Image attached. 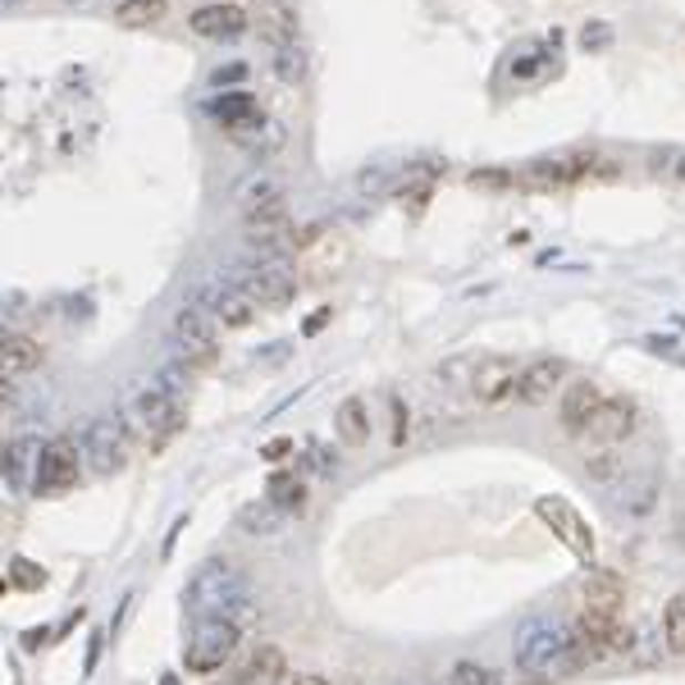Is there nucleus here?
<instances>
[{"label":"nucleus","mask_w":685,"mask_h":685,"mask_svg":"<svg viewBox=\"0 0 685 685\" xmlns=\"http://www.w3.org/2000/svg\"><path fill=\"white\" fill-rule=\"evenodd\" d=\"M247 599V576L234 566V562H206L193 581H187L183 590V607H187V617L193 622H215V617H228L234 607Z\"/></svg>","instance_id":"f257e3e1"},{"label":"nucleus","mask_w":685,"mask_h":685,"mask_svg":"<svg viewBox=\"0 0 685 685\" xmlns=\"http://www.w3.org/2000/svg\"><path fill=\"white\" fill-rule=\"evenodd\" d=\"M124 421H129V430H133L146 448H165V443L183 430V421H187V398L165 393L156 379H151V385H142V389L129 398Z\"/></svg>","instance_id":"f03ea898"},{"label":"nucleus","mask_w":685,"mask_h":685,"mask_svg":"<svg viewBox=\"0 0 685 685\" xmlns=\"http://www.w3.org/2000/svg\"><path fill=\"white\" fill-rule=\"evenodd\" d=\"M129 421L120 416H92L88 430H83V462L96 476H114L129 467Z\"/></svg>","instance_id":"7ed1b4c3"},{"label":"nucleus","mask_w":685,"mask_h":685,"mask_svg":"<svg viewBox=\"0 0 685 685\" xmlns=\"http://www.w3.org/2000/svg\"><path fill=\"white\" fill-rule=\"evenodd\" d=\"M566 644H571V631H562L553 622H525L512 644V663H517V672L540 676L553 663H566Z\"/></svg>","instance_id":"20e7f679"},{"label":"nucleus","mask_w":685,"mask_h":685,"mask_svg":"<svg viewBox=\"0 0 685 685\" xmlns=\"http://www.w3.org/2000/svg\"><path fill=\"white\" fill-rule=\"evenodd\" d=\"M215 316L206 311V307H183L178 316H174V352H178V361L187 366V370H206V366H215V357H219V343H215Z\"/></svg>","instance_id":"39448f33"},{"label":"nucleus","mask_w":685,"mask_h":685,"mask_svg":"<svg viewBox=\"0 0 685 685\" xmlns=\"http://www.w3.org/2000/svg\"><path fill=\"white\" fill-rule=\"evenodd\" d=\"M243 631L228 622V617H215V622H197V635L187 640L183 650V663L187 672H219L228 658H234Z\"/></svg>","instance_id":"423d86ee"},{"label":"nucleus","mask_w":685,"mask_h":685,"mask_svg":"<svg viewBox=\"0 0 685 685\" xmlns=\"http://www.w3.org/2000/svg\"><path fill=\"white\" fill-rule=\"evenodd\" d=\"M517 379H521V361L508 352H480L476 370H471V398L480 407H503L508 398H517Z\"/></svg>","instance_id":"0eeeda50"},{"label":"nucleus","mask_w":685,"mask_h":685,"mask_svg":"<svg viewBox=\"0 0 685 685\" xmlns=\"http://www.w3.org/2000/svg\"><path fill=\"white\" fill-rule=\"evenodd\" d=\"M243 219H247V238L260 243V247H279L284 234H288V202L279 187H256V193L247 197L243 206Z\"/></svg>","instance_id":"6e6552de"},{"label":"nucleus","mask_w":685,"mask_h":685,"mask_svg":"<svg viewBox=\"0 0 685 685\" xmlns=\"http://www.w3.org/2000/svg\"><path fill=\"white\" fill-rule=\"evenodd\" d=\"M79 467H83V443L73 439H51L42 448V467H37V484L32 493H42V499H60L79 484Z\"/></svg>","instance_id":"1a4fd4ad"},{"label":"nucleus","mask_w":685,"mask_h":685,"mask_svg":"<svg viewBox=\"0 0 685 685\" xmlns=\"http://www.w3.org/2000/svg\"><path fill=\"white\" fill-rule=\"evenodd\" d=\"M535 517L553 530V540H562L571 553H576L585 566L594 562V535H590V525H585V517L571 508L566 499H553V493H544V499H535Z\"/></svg>","instance_id":"9d476101"},{"label":"nucleus","mask_w":685,"mask_h":685,"mask_svg":"<svg viewBox=\"0 0 685 685\" xmlns=\"http://www.w3.org/2000/svg\"><path fill=\"white\" fill-rule=\"evenodd\" d=\"M234 284H243V293H252L256 307H270V311L288 307L293 293H297V279H293V270H288L279 256H265V260L247 265V270Z\"/></svg>","instance_id":"9b49d317"},{"label":"nucleus","mask_w":685,"mask_h":685,"mask_svg":"<svg viewBox=\"0 0 685 685\" xmlns=\"http://www.w3.org/2000/svg\"><path fill=\"white\" fill-rule=\"evenodd\" d=\"M197 307H206L215 316V325H224V329H247L256 320V311H260L252 301V293H243V284H224V279L202 288Z\"/></svg>","instance_id":"f8f14e48"},{"label":"nucleus","mask_w":685,"mask_h":685,"mask_svg":"<svg viewBox=\"0 0 685 685\" xmlns=\"http://www.w3.org/2000/svg\"><path fill=\"white\" fill-rule=\"evenodd\" d=\"M566 361L562 357H535V361H525L521 366V379H517V402L525 407H544L553 402V393L566 385Z\"/></svg>","instance_id":"ddd939ff"},{"label":"nucleus","mask_w":685,"mask_h":685,"mask_svg":"<svg viewBox=\"0 0 685 685\" xmlns=\"http://www.w3.org/2000/svg\"><path fill=\"white\" fill-rule=\"evenodd\" d=\"M635 426H640V416H635L631 398H603L581 439H590V443H626L635 434Z\"/></svg>","instance_id":"4468645a"},{"label":"nucleus","mask_w":685,"mask_h":685,"mask_svg":"<svg viewBox=\"0 0 685 685\" xmlns=\"http://www.w3.org/2000/svg\"><path fill=\"white\" fill-rule=\"evenodd\" d=\"M603 398H607V393L594 385V379H571L566 393H562V402H558V421H562V430L581 439L585 426H590V416L599 411Z\"/></svg>","instance_id":"2eb2a0df"},{"label":"nucleus","mask_w":685,"mask_h":685,"mask_svg":"<svg viewBox=\"0 0 685 685\" xmlns=\"http://www.w3.org/2000/svg\"><path fill=\"white\" fill-rule=\"evenodd\" d=\"M581 599H585L581 613L622 617V607H626V581L617 576V571H590L585 585H581Z\"/></svg>","instance_id":"dca6fc26"},{"label":"nucleus","mask_w":685,"mask_h":685,"mask_svg":"<svg viewBox=\"0 0 685 685\" xmlns=\"http://www.w3.org/2000/svg\"><path fill=\"white\" fill-rule=\"evenodd\" d=\"M42 357H47V348L32 334H6L0 338V379H6V385H19V379H28L37 366H42Z\"/></svg>","instance_id":"f3484780"},{"label":"nucleus","mask_w":685,"mask_h":685,"mask_svg":"<svg viewBox=\"0 0 685 685\" xmlns=\"http://www.w3.org/2000/svg\"><path fill=\"white\" fill-rule=\"evenodd\" d=\"M334 434H338L343 448H366L370 443V402L361 393L343 398L334 407Z\"/></svg>","instance_id":"a211bd4d"},{"label":"nucleus","mask_w":685,"mask_h":685,"mask_svg":"<svg viewBox=\"0 0 685 685\" xmlns=\"http://www.w3.org/2000/svg\"><path fill=\"white\" fill-rule=\"evenodd\" d=\"M42 448H47V443H37L32 434H19V439L6 448V484H10V489H28V484H37Z\"/></svg>","instance_id":"6ab92c4d"},{"label":"nucleus","mask_w":685,"mask_h":685,"mask_svg":"<svg viewBox=\"0 0 685 685\" xmlns=\"http://www.w3.org/2000/svg\"><path fill=\"white\" fill-rule=\"evenodd\" d=\"M247 10L243 6H202L193 14V32L197 37H215V42H224V37H238L247 32Z\"/></svg>","instance_id":"aec40b11"},{"label":"nucleus","mask_w":685,"mask_h":685,"mask_svg":"<svg viewBox=\"0 0 685 685\" xmlns=\"http://www.w3.org/2000/svg\"><path fill=\"white\" fill-rule=\"evenodd\" d=\"M284 676H288L284 650H275V644H260V650L252 654V663H247V672H243L238 685H284Z\"/></svg>","instance_id":"412c9836"},{"label":"nucleus","mask_w":685,"mask_h":685,"mask_svg":"<svg viewBox=\"0 0 685 685\" xmlns=\"http://www.w3.org/2000/svg\"><path fill=\"white\" fill-rule=\"evenodd\" d=\"M170 14V0H120L114 6V23L120 28H156Z\"/></svg>","instance_id":"4be33fe9"},{"label":"nucleus","mask_w":685,"mask_h":685,"mask_svg":"<svg viewBox=\"0 0 685 685\" xmlns=\"http://www.w3.org/2000/svg\"><path fill=\"white\" fill-rule=\"evenodd\" d=\"M260 32L270 37V42H275L279 51H288V47L297 42V14L284 6V0H275V6H265V10H260Z\"/></svg>","instance_id":"5701e85b"},{"label":"nucleus","mask_w":685,"mask_h":685,"mask_svg":"<svg viewBox=\"0 0 685 685\" xmlns=\"http://www.w3.org/2000/svg\"><path fill=\"white\" fill-rule=\"evenodd\" d=\"M284 508H275L270 499H256V503H247L243 512H238V525L247 530V535H275V530L284 525Z\"/></svg>","instance_id":"b1692460"},{"label":"nucleus","mask_w":685,"mask_h":685,"mask_svg":"<svg viewBox=\"0 0 685 685\" xmlns=\"http://www.w3.org/2000/svg\"><path fill=\"white\" fill-rule=\"evenodd\" d=\"M265 499L293 517V512L307 508V484H301L297 476H288V471H279V476H270V484H265Z\"/></svg>","instance_id":"393cba45"},{"label":"nucleus","mask_w":685,"mask_h":685,"mask_svg":"<svg viewBox=\"0 0 685 685\" xmlns=\"http://www.w3.org/2000/svg\"><path fill=\"white\" fill-rule=\"evenodd\" d=\"M215 114L224 124H256V96L252 92H234V96H219L215 101Z\"/></svg>","instance_id":"a878e982"},{"label":"nucleus","mask_w":685,"mask_h":685,"mask_svg":"<svg viewBox=\"0 0 685 685\" xmlns=\"http://www.w3.org/2000/svg\"><path fill=\"white\" fill-rule=\"evenodd\" d=\"M663 644H667V654L685 658V599H672L667 603V613H663Z\"/></svg>","instance_id":"bb28decb"},{"label":"nucleus","mask_w":685,"mask_h":685,"mask_svg":"<svg viewBox=\"0 0 685 685\" xmlns=\"http://www.w3.org/2000/svg\"><path fill=\"white\" fill-rule=\"evenodd\" d=\"M585 471L594 480H617L626 462H622V452H613V443H599V452H585Z\"/></svg>","instance_id":"cd10ccee"},{"label":"nucleus","mask_w":685,"mask_h":685,"mask_svg":"<svg viewBox=\"0 0 685 685\" xmlns=\"http://www.w3.org/2000/svg\"><path fill=\"white\" fill-rule=\"evenodd\" d=\"M448 685H499V672L476 663V658H462L448 667Z\"/></svg>","instance_id":"c85d7f7f"},{"label":"nucleus","mask_w":685,"mask_h":685,"mask_svg":"<svg viewBox=\"0 0 685 685\" xmlns=\"http://www.w3.org/2000/svg\"><path fill=\"white\" fill-rule=\"evenodd\" d=\"M471 370H476V357H452L439 366V385L448 389H471Z\"/></svg>","instance_id":"c756f323"},{"label":"nucleus","mask_w":685,"mask_h":685,"mask_svg":"<svg viewBox=\"0 0 685 685\" xmlns=\"http://www.w3.org/2000/svg\"><path fill=\"white\" fill-rule=\"evenodd\" d=\"M47 585V571L32 566L28 558H14L10 562V590H42Z\"/></svg>","instance_id":"7c9ffc66"},{"label":"nucleus","mask_w":685,"mask_h":685,"mask_svg":"<svg viewBox=\"0 0 685 685\" xmlns=\"http://www.w3.org/2000/svg\"><path fill=\"white\" fill-rule=\"evenodd\" d=\"M187 379H193V370H187L183 361H174V366H165V370L156 375V385H161L165 393H174V398H187Z\"/></svg>","instance_id":"2f4dec72"},{"label":"nucleus","mask_w":685,"mask_h":685,"mask_svg":"<svg viewBox=\"0 0 685 685\" xmlns=\"http://www.w3.org/2000/svg\"><path fill=\"white\" fill-rule=\"evenodd\" d=\"M626 508L635 512V517H644L654 508V480H644V484H635V493H626Z\"/></svg>","instance_id":"473e14b6"},{"label":"nucleus","mask_w":685,"mask_h":685,"mask_svg":"<svg viewBox=\"0 0 685 685\" xmlns=\"http://www.w3.org/2000/svg\"><path fill=\"white\" fill-rule=\"evenodd\" d=\"M581 42H585V51H590V47H607V42H613V28H607V23H585Z\"/></svg>","instance_id":"72a5a7b5"},{"label":"nucleus","mask_w":685,"mask_h":685,"mask_svg":"<svg viewBox=\"0 0 685 685\" xmlns=\"http://www.w3.org/2000/svg\"><path fill=\"white\" fill-rule=\"evenodd\" d=\"M288 452H293V443H288V439H275V443H265V448H260L265 462H284Z\"/></svg>","instance_id":"f704fd0d"},{"label":"nucleus","mask_w":685,"mask_h":685,"mask_svg":"<svg viewBox=\"0 0 685 685\" xmlns=\"http://www.w3.org/2000/svg\"><path fill=\"white\" fill-rule=\"evenodd\" d=\"M471 183H476V187H503V183H512V178H508V174H499V170H484V174L476 170V174H471Z\"/></svg>","instance_id":"c9c22d12"},{"label":"nucleus","mask_w":685,"mask_h":685,"mask_svg":"<svg viewBox=\"0 0 685 685\" xmlns=\"http://www.w3.org/2000/svg\"><path fill=\"white\" fill-rule=\"evenodd\" d=\"M389 402H393V416H398V421H393V448H398V443H402V434H407V430H402V416H407V411H402V398H398V393H393Z\"/></svg>","instance_id":"e433bc0d"},{"label":"nucleus","mask_w":685,"mask_h":685,"mask_svg":"<svg viewBox=\"0 0 685 685\" xmlns=\"http://www.w3.org/2000/svg\"><path fill=\"white\" fill-rule=\"evenodd\" d=\"M297 685H329L325 676H297Z\"/></svg>","instance_id":"4c0bfd02"},{"label":"nucleus","mask_w":685,"mask_h":685,"mask_svg":"<svg viewBox=\"0 0 685 685\" xmlns=\"http://www.w3.org/2000/svg\"><path fill=\"white\" fill-rule=\"evenodd\" d=\"M676 178H681V183H685V156H681V161H676Z\"/></svg>","instance_id":"58836bf2"},{"label":"nucleus","mask_w":685,"mask_h":685,"mask_svg":"<svg viewBox=\"0 0 685 685\" xmlns=\"http://www.w3.org/2000/svg\"><path fill=\"white\" fill-rule=\"evenodd\" d=\"M161 685H178V681H174V676H165V681H161Z\"/></svg>","instance_id":"ea45409f"},{"label":"nucleus","mask_w":685,"mask_h":685,"mask_svg":"<svg viewBox=\"0 0 685 685\" xmlns=\"http://www.w3.org/2000/svg\"><path fill=\"white\" fill-rule=\"evenodd\" d=\"M681 535H685V517H681Z\"/></svg>","instance_id":"a19ab883"}]
</instances>
